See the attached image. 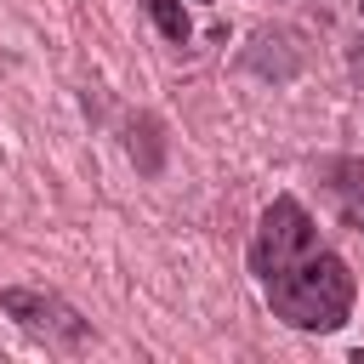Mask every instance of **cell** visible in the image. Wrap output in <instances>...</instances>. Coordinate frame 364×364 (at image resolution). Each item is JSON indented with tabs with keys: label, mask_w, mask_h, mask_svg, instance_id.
<instances>
[{
	"label": "cell",
	"mask_w": 364,
	"mask_h": 364,
	"mask_svg": "<svg viewBox=\"0 0 364 364\" xmlns=\"http://www.w3.org/2000/svg\"><path fill=\"white\" fill-rule=\"evenodd\" d=\"M250 273H256L273 318H284L290 330L330 336L353 318V301H358L353 267L318 239L307 205L290 193H279L262 210L256 239H250Z\"/></svg>",
	"instance_id": "cell-1"
},
{
	"label": "cell",
	"mask_w": 364,
	"mask_h": 364,
	"mask_svg": "<svg viewBox=\"0 0 364 364\" xmlns=\"http://www.w3.org/2000/svg\"><path fill=\"white\" fill-rule=\"evenodd\" d=\"M0 307H6V318H11L23 336H34V341H46V347H85V336H91V324H85L63 296L34 290V284H6V290H0Z\"/></svg>",
	"instance_id": "cell-2"
},
{
	"label": "cell",
	"mask_w": 364,
	"mask_h": 364,
	"mask_svg": "<svg viewBox=\"0 0 364 364\" xmlns=\"http://www.w3.org/2000/svg\"><path fill=\"white\" fill-rule=\"evenodd\" d=\"M318 182H324V193H330L336 216H341L353 233H364V159L336 154V159H324V165H318Z\"/></svg>",
	"instance_id": "cell-3"
},
{
	"label": "cell",
	"mask_w": 364,
	"mask_h": 364,
	"mask_svg": "<svg viewBox=\"0 0 364 364\" xmlns=\"http://www.w3.org/2000/svg\"><path fill=\"white\" fill-rule=\"evenodd\" d=\"M142 11L154 17V28H159L171 46H188V40H193V23H188L182 0H142Z\"/></svg>",
	"instance_id": "cell-4"
},
{
	"label": "cell",
	"mask_w": 364,
	"mask_h": 364,
	"mask_svg": "<svg viewBox=\"0 0 364 364\" xmlns=\"http://www.w3.org/2000/svg\"><path fill=\"white\" fill-rule=\"evenodd\" d=\"M353 74H358V85H364V40H358V51H353Z\"/></svg>",
	"instance_id": "cell-5"
},
{
	"label": "cell",
	"mask_w": 364,
	"mask_h": 364,
	"mask_svg": "<svg viewBox=\"0 0 364 364\" xmlns=\"http://www.w3.org/2000/svg\"><path fill=\"white\" fill-rule=\"evenodd\" d=\"M358 11H364V0H358Z\"/></svg>",
	"instance_id": "cell-6"
},
{
	"label": "cell",
	"mask_w": 364,
	"mask_h": 364,
	"mask_svg": "<svg viewBox=\"0 0 364 364\" xmlns=\"http://www.w3.org/2000/svg\"><path fill=\"white\" fill-rule=\"evenodd\" d=\"M205 6H210V0H205Z\"/></svg>",
	"instance_id": "cell-7"
}]
</instances>
